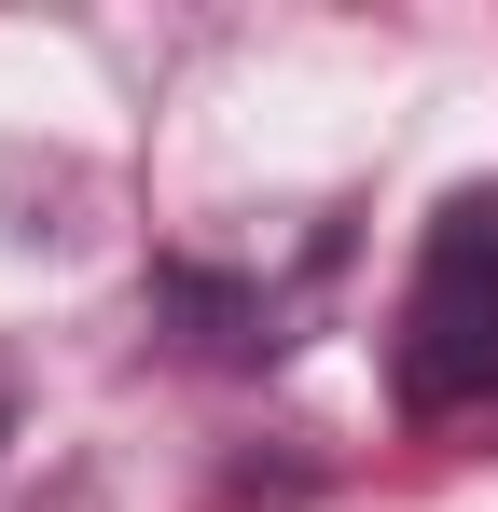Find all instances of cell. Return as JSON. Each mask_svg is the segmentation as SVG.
I'll list each match as a JSON object with an SVG mask.
<instances>
[{"mask_svg": "<svg viewBox=\"0 0 498 512\" xmlns=\"http://www.w3.org/2000/svg\"><path fill=\"white\" fill-rule=\"evenodd\" d=\"M388 388H402V416H485L498 402V180L429 208L402 319H388Z\"/></svg>", "mask_w": 498, "mask_h": 512, "instance_id": "cell-1", "label": "cell"}, {"mask_svg": "<svg viewBox=\"0 0 498 512\" xmlns=\"http://www.w3.org/2000/svg\"><path fill=\"white\" fill-rule=\"evenodd\" d=\"M14 429H28V360L0 346V443H14Z\"/></svg>", "mask_w": 498, "mask_h": 512, "instance_id": "cell-2", "label": "cell"}]
</instances>
